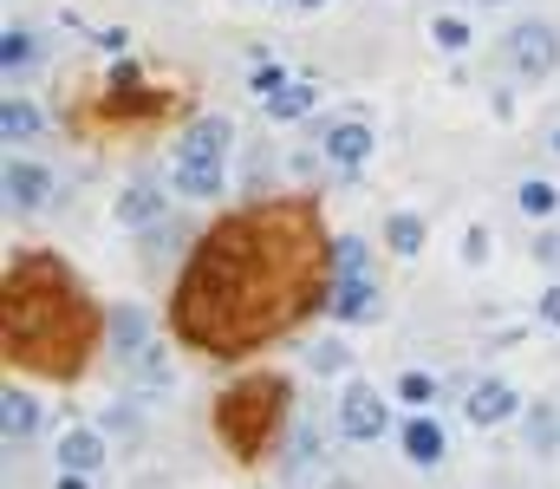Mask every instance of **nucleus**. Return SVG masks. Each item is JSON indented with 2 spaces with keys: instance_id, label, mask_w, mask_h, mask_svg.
<instances>
[{
  "instance_id": "5",
  "label": "nucleus",
  "mask_w": 560,
  "mask_h": 489,
  "mask_svg": "<svg viewBox=\"0 0 560 489\" xmlns=\"http://www.w3.org/2000/svg\"><path fill=\"white\" fill-rule=\"evenodd\" d=\"M502 52H509V65H515L528 85H542V78L560 65V26H548V20H522V26L502 39Z\"/></svg>"
},
{
  "instance_id": "2",
  "label": "nucleus",
  "mask_w": 560,
  "mask_h": 489,
  "mask_svg": "<svg viewBox=\"0 0 560 489\" xmlns=\"http://www.w3.org/2000/svg\"><path fill=\"white\" fill-rule=\"evenodd\" d=\"M91 333H98V314H91L85 288L65 274V261L33 255L7 274L0 346L13 366H26L39 379H78L91 359Z\"/></svg>"
},
{
  "instance_id": "22",
  "label": "nucleus",
  "mask_w": 560,
  "mask_h": 489,
  "mask_svg": "<svg viewBox=\"0 0 560 489\" xmlns=\"http://www.w3.org/2000/svg\"><path fill=\"white\" fill-rule=\"evenodd\" d=\"M313 464H320V431H313V425H300V431H294V457H287V470H294V477H307Z\"/></svg>"
},
{
  "instance_id": "28",
  "label": "nucleus",
  "mask_w": 560,
  "mask_h": 489,
  "mask_svg": "<svg viewBox=\"0 0 560 489\" xmlns=\"http://www.w3.org/2000/svg\"><path fill=\"white\" fill-rule=\"evenodd\" d=\"M281 85H287V72H281V65H261V72H254V91H261V98H274Z\"/></svg>"
},
{
  "instance_id": "21",
  "label": "nucleus",
  "mask_w": 560,
  "mask_h": 489,
  "mask_svg": "<svg viewBox=\"0 0 560 489\" xmlns=\"http://www.w3.org/2000/svg\"><path fill=\"white\" fill-rule=\"evenodd\" d=\"M515 203L528 209V216H555V203H560V190L555 183H542V176H528L522 190H515Z\"/></svg>"
},
{
  "instance_id": "15",
  "label": "nucleus",
  "mask_w": 560,
  "mask_h": 489,
  "mask_svg": "<svg viewBox=\"0 0 560 489\" xmlns=\"http://www.w3.org/2000/svg\"><path fill=\"white\" fill-rule=\"evenodd\" d=\"M163 216V190L157 183H130L124 196H117V222L124 229H144V222H157Z\"/></svg>"
},
{
  "instance_id": "6",
  "label": "nucleus",
  "mask_w": 560,
  "mask_h": 489,
  "mask_svg": "<svg viewBox=\"0 0 560 489\" xmlns=\"http://www.w3.org/2000/svg\"><path fill=\"white\" fill-rule=\"evenodd\" d=\"M378 431H385V399H378L372 386H346V392H339V438L372 444Z\"/></svg>"
},
{
  "instance_id": "14",
  "label": "nucleus",
  "mask_w": 560,
  "mask_h": 489,
  "mask_svg": "<svg viewBox=\"0 0 560 489\" xmlns=\"http://www.w3.org/2000/svg\"><path fill=\"white\" fill-rule=\"evenodd\" d=\"M59 464H65V470H85V477H91V470L104 464V438H98V431H85V425H72V431L59 438Z\"/></svg>"
},
{
  "instance_id": "24",
  "label": "nucleus",
  "mask_w": 560,
  "mask_h": 489,
  "mask_svg": "<svg viewBox=\"0 0 560 489\" xmlns=\"http://www.w3.org/2000/svg\"><path fill=\"white\" fill-rule=\"evenodd\" d=\"M431 39H437V46H444V52H463V46H470V26H463V20H457V13H444V20H437V26H431Z\"/></svg>"
},
{
  "instance_id": "32",
  "label": "nucleus",
  "mask_w": 560,
  "mask_h": 489,
  "mask_svg": "<svg viewBox=\"0 0 560 489\" xmlns=\"http://www.w3.org/2000/svg\"><path fill=\"white\" fill-rule=\"evenodd\" d=\"M59 489H91V484H85V470H65V477H59Z\"/></svg>"
},
{
  "instance_id": "17",
  "label": "nucleus",
  "mask_w": 560,
  "mask_h": 489,
  "mask_svg": "<svg viewBox=\"0 0 560 489\" xmlns=\"http://www.w3.org/2000/svg\"><path fill=\"white\" fill-rule=\"evenodd\" d=\"M39 124H46V118H39V105H26V98H7V105H0V131H7L13 144L39 137Z\"/></svg>"
},
{
  "instance_id": "12",
  "label": "nucleus",
  "mask_w": 560,
  "mask_h": 489,
  "mask_svg": "<svg viewBox=\"0 0 560 489\" xmlns=\"http://www.w3.org/2000/svg\"><path fill=\"white\" fill-rule=\"evenodd\" d=\"M522 405H515V392L502 386V379H483L476 392H470V425H502V418H515Z\"/></svg>"
},
{
  "instance_id": "20",
  "label": "nucleus",
  "mask_w": 560,
  "mask_h": 489,
  "mask_svg": "<svg viewBox=\"0 0 560 489\" xmlns=\"http://www.w3.org/2000/svg\"><path fill=\"white\" fill-rule=\"evenodd\" d=\"M0 65H7V78H20V72L33 65V33H26V26H7V39H0Z\"/></svg>"
},
{
  "instance_id": "23",
  "label": "nucleus",
  "mask_w": 560,
  "mask_h": 489,
  "mask_svg": "<svg viewBox=\"0 0 560 489\" xmlns=\"http://www.w3.org/2000/svg\"><path fill=\"white\" fill-rule=\"evenodd\" d=\"M398 399H405L411 412H424V405L437 399V379H431V372H405V379H398Z\"/></svg>"
},
{
  "instance_id": "9",
  "label": "nucleus",
  "mask_w": 560,
  "mask_h": 489,
  "mask_svg": "<svg viewBox=\"0 0 560 489\" xmlns=\"http://www.w3.org/2000/svg\"><path fill=\"white\" fill-rule=\"evenodd\" d=\"M326 307H333L339 320H372V314H378V288L365 281V268H359V274H339L333 294H326Z\"/></svg>"
},
{
  "instance_id": "31",
  "label": "nucleus",
  "mask_w": 560,
  "mask_h": 489,
  "mask_svg": "<svg viewBox=\"0 0 560 489\" xmlns=\"http://www.w3.org/2000/svg\"><path fill=\"white\" fill-rule=\"evenodd\" d=\"M542 320H548V327H560V288H548V294H542Z\"/></svg>"
},
{
  "instance_id": "34",
  "label": "nucleus",
  "mask_w": 560,
  "mask_h": 489,
  "mask_svg": "<svg viewBox=\"0 0 560 489\" xmlns=\"http://www.w3.org/2000/svg\"><path fill=\"white\" fill-rule=\"evenodd\" d=\"M300 7H326V0H300Z\"/></svg>"
},
{
  "instance_id": "36",
  "label": "nucleus",
  "mask_w": 560,
  "mask_h": 489,
  "mask_svg": "<svg viewBox=\"0 0 560 489\" xmlns=\"http://www.w3.org/2000/svg\"><path fill=\"white\" fill-rule=\"evenodd\" d=\"M555 150H560V131H555Z\"/></svg>"
},
{
  "instance_id": "11",
  "label": "nucleus",
  "mask_w": 560,
  "mask_h": 489,
  "mask_svg": "<svg viewBox=\"0 0 560 489\" xmlns=\"http://www.w3.org/2000/svg\"><path fill=\"white\" fill-rule=\"evenodd\" d=\"M0 431H7V451H20L39 431V399H26L20 386H7L0 392Z\"/></svg>"
},
{
  "instance_id": "29",
  "label": "nucleus",
  "mask_w": 560,
  "mask_h": 489,
  "mask_svg": "<svg viewBox=\"0 0 560 489\" xmlns=\"http://www.w3.org/2000/svg\"><path fill=\"white\" fill-rule=\"evenodd\" d=\"M535 261H548V268H560V235H555V229H548V235L535 242Z\"/></svg>"
},
{
  "instance_id": "25",
  "label": "nucleus",
  "mask_w": 560,
  "mask_h": 489,
  "mask_svg": "<svg viewBox=\"0 0 560 489\" xmlns=\"http://www.w3.org/2000/svg\"><path fill=\"white\" fill-rule=\"evenodd\" d=\"M333 268H339V274H359V268H365V242H359V235H339V242H333Z\"/></svg>"
},
{
  "instance_id": "27",
  "label": "nucleus",
  "mask_w": 560,
  "mask_h": 489,
  "mask_svg": "<svg viewBox=\"0 0 560 489\" xmlns=\"http://www.w3.org/2000/svg\"><path fill=\"white\" fill-rule=\"evenodd\" d=\"M346 359H352L346 346H313V372H339Z\"/></svg>"
},
{
  "instance_id": "7",
  "label": "nucleus",
  "mask_w": 560,
  "mask_h": 489,
  "mask_svg": "<svg viewBox=\"0 0 560 489\" xmlns=\"http://www.w3.org/2000/svg\"><path fill=\"white\" fill-rule=\"evenodd\" d=\"M365 157H372V124H359V118H346V124H326V163H333L339 176H352Z\"/></svg>"
},
{
  "instance_id": "8",
  "label": "nucleus",
  "mask_w": 560,
  "mask_h": 489,
  "mask_svg": "<svg viewBox=\"0 0 560 489\" xmlns=\"http://www.w3.org/2000/svg\"><path fill=\"white\" fill-rule=\"evenodd\" d=\"M52 203V176L39 170V163H7V209H20V216H39Z\"/></svg>"
},
{
  "instance_id": "3",
  "label": "nucleus",
  "mask_w": 560,
  "mask_h": 489,
  "mask_svg": "<svg viewBox=\"0 0 560 489\" xmlns=\"http://www.w3.org/2000/svg\"><path fill=\"white\" fill-rule=\"evenodd\" d=\"M281 418H287V386H281L274 372H254V379L228 386L222 405H215V431H222V444H228L235 457H248V464L274 444Z\"/></svg>"
},
{
  "instance_id": "26",
  "label": "nucleus",
  "mask_w": 560,
  "mask_h": 489,
  "mask_svg": "<svg viewBox=\"0 0 560 489\" xmlns=\"http://www.w3.org/2000/svg\"><path fill=\"white\" fill-rule=\"evenodd\" d=\"M104 431H111V438H130V444H137V438H144V418H137L130 405H111V412H104Z\"/></svg>"
},
{
  "instance_id": "30",
  "label": "nucleus",
  "mask_w": 560,
  "mask_h": 489,
  "mask_svg": "<svg viewBox=\"0 0 560 489\" xmlns=\"http://www.w3.org/2000/svg\"><path fill=\"white\" fill-rule=\"evenodd\" d=\"M463 255H470V261H483V255H489V235H483V229H470V242H463Z\"/></svg>"
},
{
  "instance_id": "10",
  "label": "nucleus",
  "mask_w": 560,
  "mask_h": 489,
  "mask_svg": "<svg viewBox=\"0 0 560 489\" xmlns=\"http://www.w3.org/2000/svg\"><path fill=\"white\" fill-rule=\"evenodd\" d=\"M104 327H111V353H117L124 366H137V359L150 353V327H144V314H137V307H111V314H104Z\"/></svg>"
},
{
  "instance_id": "18",
  "label": "nucleus",
  "mask_w": 560,
  "mask_h": 489,
  "mask_svg": "<svg viewBox=\"0 0 560 489\" xmlns=\"http://www.w3.org/2000/svg\"><path fill=\"white\" fill-rule=\"evenodd\" d=\"M385 242H391V255H418V248H424V216L398 209V216L385 222Z\"/></svg>"
},
{
  "instance_id": "1",
  "label": "nucleus",
  "mask_w": 560,
  "mask_h": 489,
  "mask_svg": "<svg viewBox=\"0 0 560 489\" xmlns=\"http://www.w3.org/2000/svg\"><path fill=\"white\" fill-rule=\"evenodd\" d=\"M326 294V235L313 209H248L202 235L176 288V333L196 353L235 359L281 340Z\"/></svg>"
},
{
  "instance_id": "35",
  "label": "nucleus",
  "mask_w": 560,
  "mask_h": 489,
  "mask_svg": "<svg viewBox=\"0 0 560 489\" xmlns=\"http://www.w3.org/2000/svg\"><path fill=\"white\" fill-rule=\"evenodd\" d=\"M483 7H502V0H483Z\"/></svg>"
},
{
  "instance_id": "4",
  "label": "nucleus",
  "mask_w": 560,
  "mask_h": 489,
  "mask_svg": "<svg viewBox=\"0 0 560 489\" xmlns=\"http://www.w3.org/2000/svg\"><path fill=\"white\" fill-rule=\"evenodd\" d=\"M222 163H228V124L222 118H196L176 137V190L183 196H215L222 190Z\"/></svg>"
},
{
  "instance_id": "19",
  "label": "nucleus",
  "mask_w": 560,
  "mask_h": 489,
  "mask_svg": "<svg viewBox=\"0 0 560 489\" xmlns=\"http://www.w3.org/2000/svg\"><path fill=\"white\" fill-rule=\"evenodd\" d=\"M528 451H560V405H535L528 412Z\"/></svg>"
},
{
  "instance_id": "16",
  "label": "nucleus",
  "mask_w": 560,
  "mask_h": 489,
  "mask_svg": "<svg viewBox=\"0 0 560 489\" xmlns=\"http://www.w3.org/2000/svg\"><path fill=\"white\" fill-rule=\"evenodd\" d=\"M313 98H320V85H313V78H294V85H281V91L267 98V118L294 124V118H307V111H313Z\"/></svg>"
},
{
  "instance_id": "33",
  "label": "nucleus",
  "mask_w": 560,
  "mask_h": 489,
  "mask_svg": "<svg viewBox=\"0 0 560 489\" xmlns=\"http://www.w3.org/2000/svg\"><path fill=\"white\" fill-rule=\"evenodd\" d=\"M326 489H352V484H346V477H333V484H326Z\"/></svg>"
},
{
  "instance_id": "13",
  "label": "nucleus",
  "mask_w": 560,
  "mask_h": 489,
  "mask_svg": "<svg viewBox=\"0 0 560 489\" xmlns=\"http://www.w3.org/2000/svg\"><path fill=\"white\" fill-rule=\"evenodd\" d=\"M444 451H450V438H444L437 418H411L405 425V457L411 464H444Z\"/></svg>"
}]
</instances>
